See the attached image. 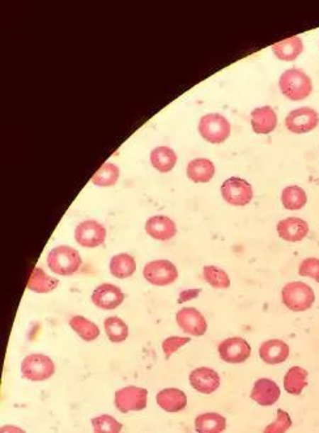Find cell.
I'll return each instance as SVG.
<instances>
[{"label": "cell", "mask_w": 319, "mask_h": 433, "mask_svg": "<svg viewBox=\"0 0 319 433\" xmlns=\"http://www.w3.org/2000/svg\"><path fill=\"white\" fill-rule=\"evenodd\" d=\"M303 50V40L298 35H293L291 38H286L284 41L272 45V51L276 55V58L284 60V62H292V60H297Z\"/></svg>", "instance_id": "cell-21"}, {"label": "cell", "mask_w": 319, "mask_h": 433, "mask_svg": "<svg viewBox=\"0 0 319 433\" xmlns=\"http://www.w3.org/2000/svg\"><path fill=\"white\" fill-rule=\"evenodd\" d=\"M292 427L291 415L283 408L277 410L276 419L264 428L263 433H286Z\"/></svg>", "instance_id": "cell-34"}, {"label": "cell", "mask_w": 319, "mask_h": 433, "mask_svg": "<svg viewBox=\"0 0 319 433\" xmlns=\"http://www.w3.org/2000/svg\"><path fill=\"white\" fill-rule=\"evenodd\" d=\"M69 326L85 342H93L100 337V329L96 323L83 315H75L69 320Z\"/></svg>", "instance_id": "cell-28"}, {"label": "cell", "mask_w": 319, "mask_h": 433, "mask_svg": "<svg viewBox=\"0 0 319 433\" xmlns=\"http://www.w3.org/2000/svg\"><path fill=\"white\" fill-rule=\"evenodd\" d=\"M0 433H26L23 428L16 425H3L0 428Z\"/></svg>", "instance_id": "cell-38"}, {"label": "cell", "mask_w": 319, "mask_h": 433, "mask_svg": "<svg viewBox=\"0 0 319 433\" xmlns=\"http://www.w3.org/2000/svg\"><path fill=\"white\" fill-rule=\"evenodd\" d=\"M259 356L269 366L281 364L289 357V346L280 339L266 340L259 347Z\"/></svg>", "instance_id": "cell-18"}, {"label": "cell", "mask_w": 319, "mask_h": 433, "mask_svg": "<svg viewBox=\"0 0 319 433\" xmlns=\"http://www.w3.org/2000/svg\"><path fill=\"white\" fill-rule=\"evenodd\" d=\"M203 276L204 281L213 288H229L230 287V278L227 272L216 266H204L203 267Z\"/></svg>", "instance_id": "cell-32"}, {"label": "cell", "mask_w": 319, "mask_h": 433, "mask_svg": "<svg viewBox=\"0 0 319 433\" xmlns=\"http://www.w3.org/2000/svg\"><path fill=\"white\" fill-rule=\"evenodd\" d=\"M143 275L145 281H150L153 286L165 287L178 279V270L170 261L159 259L145 264Z\"/></svg>", "instance_id": "cell-8"}, {"label": "cell", "mask_w": 319, "mask_h": 433, "mask_svg": "<svg viewBox=\"0 0 319 433\" xmlns=\"http://www.w3.org/2000/svg\"><path fill=\"white\" fill-rule=\"evenodd\" d=\"M103 327L108 338L113 343H122L128 337V326L119 317H108L103 322Z\"/></svg>", "instance_id": "cell-30"}, {"label": "cell", "mask_w": 319, "mask_h": 433, "mask_svg": "<svg viewBox=\"0 0 319 433\" xmlns=\"http://www.w3.org/2000/svg\"><path fill=\"white\" fill-rule=\"evenodd\" d=\"M151 164L160 173H168L176 167V152L169 147H157L151 152Z\"/></svg>", "instance_id": "cell-27"}, {"label": "cell", "mask_w": 319, "mask_h": 433, "mask_svg": "<svg viewBox=\"0 0 319 433\" xmlns=\"http://www.w3.org/2000/svg\"><path fill=\"white\" fill-rule=\"evenodd\" d=\"M136 271V261L133 255L119 253L110 259V274L118 279H126Z\"/></svg>", "instance_id": "cell-25"}, {"label": "cell", "mask_w": 319, "mask_h": 433, "mask_svg": "<svg viewBox=\"0 0 319 433\" xmlns=\"http://www.w3.org/2000/svg\"><path fill=\"white\" fill-rule=\"evenodd\" d=\"M279 88L286 99L292 101H301L310 96L313 92V83L308 74L303 69L291 68L286 69L279 79Z\"/></svg>", "instance_id": "cell-1"}, {"label": "cell", "mask_w": 319, "mask_h": 433, "mask_svg": "<svg viewBox=\"0 0 319 433\" xmlns=\"http://www.w3.org/2000/svg\"><path fill=\"white\" fill-rule=\"evenodd\" d=\"M59 286L58 279L51 278L41 267L35 266L29 276L26 287L35 293H50Z\"/></svg>", "instance_id": "cell-23"}, {"label": "cell", "mask_w": 319, "mask_h": 433, "mask_svg": "<svg viewBox=\"0 0 319 433\" xmlns=\"http://www.w3.org/2000/svg\"><path fill=\"white\" fill-rule=\"evenodd\" d=\"M309 373L303 366H292L284 376V389L292 395H300L308 386Z\"/></svg>", "instance_id": "cell-26"}, {"label": "cell", "mask_w": 319, "mask_h": 433, "mask_svg": "<svg viewBox=\"0 0 319 433\" xmlns=\"http://www.w3.org/2000/svg\"><path fill=\"white\" fill-rule=\"evenodd\" d=\"M21 373L29 381L41 383L52 377L55 373V366L50 357L43 354H33L23 360Z\"/></svg>", "instance_id": "cell-5"}, {"label": "cell", "mask_w": 319, "mask_h": 433, "mask_svg": "<svg viewBox=\"0 0 319 433\" xmlns=\"http://www.w3.org/2000/svg\"><path fill=\"white\" fill-rule=\"evenodd\" d=\"M221 196L230 206L244 207L252 202L254 191L252 185L246 179L230 177L223 182Z\"/></svg>", "instance_id": "cell-6"}, {"label": "cell", "mask_w": 319, "mask_h": 433, "mask_svg": "<svg viewBox=\"0 0 319 433\" xmlns=\"http://www.w3.org/2000/svg\"><path fill=\"white\" fill-rule=\"evenodd\" d=\"M218 355L225 363L241 364L252 355V347L244 338H228L218 344Z\"/></svg>", "instance_id": "cell-9"}, {"label": "cell", "mask_w": 319, "mask_h": 433, "mask_svg": "<svg viewBox=\"0 0 319 433\" xmlns=\"http://www.w3.org/2000/svg\"><path fill=\"white\" fill-rule=\"evenodd\" d=\"M156 402L164 411L174 414L185 410L187 406V397L185 391L176 388H169L159 391L156 395Z\"/></svg>", "instance_id": "cell-20"}, {"label": "cell", "mask_w": 319, "mask_h": 433, "mask_svg": "<svg viewBox=\"0 0 319 433\" xmlns=\"http://www.w3.org/2000/svg\"><path fill=\"white\" fill-rule=\"evenodd\" d=\"M252 128L255 134L267 135L277 126L276 111L271 106H262L252 111Z\"/></svg>", "instance_id": "cell-19"}, {"label": "cell", "mask_w": 319, "mask_h": 433, "mask_svg": "<svg viewBox=\"0 0 319 433\" xmlns=\"http://www.w3.org/2000/svg\"><path fill=\"white\" fill-rule=\"evenodd\" d=\"M227 428V419L218 412H206L195 419L198 433H223Z\"/></svg>", "instance_id": "cell-24"}, {"label": "cell", "mask_w": 319, "mask_h": 433, "mask_svg": "<svg viewBox=\"0 0 319 433\" xmlns=\"http://www.w3.org/2000/svg\"><path fill=\"white\" fill-rule=\"evenodd\" d=\"M123 301H125L123 292L114 284L103 283L93 291V304L100 309H103V310L117 309L118 306L121 305Z\"/></svg>", "instance_id": "cell-13"}, {"label": "cell", "mask_w": 319, "mask_h": 433, "mask_svg": "<svg viewBox=\"0 0 319 433\" xmlns=\"http://www.w3.org/2000/svg\"><path fill=\"white\" fill-rule=\"evenodd\" d=\"M189 380L194 389L202 394H212L220 388V376L216 371L207 366L194 369Z\"/></svg>", "instance_id": "cell-14"}, {"label": "cell", "mask_w": 319, "mask_h": 433, "mask_svg": "<svg viewBox=\"0 0 319 433\" xmlns=\"http://www.w3.org/2000/svg\"><path fill=\"white\" fill-rule=\"evenodd\" d=\"M298 274H300V276H303V278H311V279H314L317 283H319L318 258L310 257V258L303 259L301 264H300Z\"/></svg>", "instance_id": "cell-35"}, {"label": "cell", "mask_w": 319, "mask_h": 433, "mask_svg": "<svg viewBox=\"0 0 319 433\" xmlns=\"http://www.w3.org/2000/svg\"><path fill=\"white\" fill-rule=\"evenodd\" d=\"M281 203L286 210L298 211L308 203V196L303 187L288 186L281 193Z\"/></svg>", "instance_id": "cell-29"}, {"label": "cell", "mask_w": 319, "mask_h": 433, "mask_svg": "<svg viewBox=\"0 0 319 433\" xmlns=\"http://www.w3.org/2000/svg\"><path fill=\"white\" fill-rule=\"evenodd\" d=\"M75 240L82 247H100L106 240V230L99 221L85 220L76 227Z\"/></svg>", "instance_id": "cell-11"}, {"label": "cell", "mask_w": 319, "mask_h": 433, "mask_svg": "<svg viewBox=\"0 0 319 433\" xmlns=\"http://www.w3.org/2000/svg\"><path fill=\"white\" fill-rule=\"evenodd\" d=\"M319 125V114L314 109L303 106L291 111L286 118V126L293 134L310 133Z\"/></svg>", "instance_id": "cell-10"}, {"label": "cell", "mask_w": 319, "mask_h": 433, "mask_svg": "<svg viewBox=\"0 0 319 433\" xmlns=\"http://www.w3.org/2000/svg\"><path fill=\"white\" fill-rule=\"evenodd\" d=\"M119 179V168L111 162H105L92 177V184L96 186H114Z\"/></svg>", "instance_id": "cell-31"}, {"label": "cell", "mask_w": 319, "mask_h": 433, "mask_svg": "<svg viewBox=\"0 0 319 433\" xmlns=\"http://www.w3.org/2000/svg\"><path fill=\"white\" fill-rule=\"evenodd\" d=\"M250 398L261 406H272L280 398V388L269 378H259L252 386Z\"/></svg>", "instance_id": "cell-16"}, {"label": "cell", "mask_w": 319, "mask_h": 433, "mask_svg": "<svg viewBox=\"0 0 319 433\" xmlns=\"http://www.w3.org/2000/svg\"><path fill=\"white\" fill-rule=\"evenodd\" d=\"M199 134L212 145H221L230 136V123L224 116L211 113L199 120Z\"/></svg>", "instance_id": "cell-4"}, {"label": "cell", "mask_w": 319, "mask_h": 433, "mask_svg": "<svg viewBox=\"0 0 319 433\" xmlns=\"http://www.w3.org/2000/svg\"><path fill=\"white\" fill-rule=\"evenodd\" d=\"M148 402V390L139 386H126L116 391L114 405L118 411L127 414L131 411H143Z\"/></svg>", "instance_id": "cell-7"}, {"label": "cell", "mask_w": 319, "mask_h": 433, "mask_svg": "<svg viewBox=\"0 0 319 433\" xmlns=\"http://www.w3.org/2000/svg\"><path fill=\"white\" fill-rule=\"evenodd\" d=\"M283 304L292 312H305L310 309L315 301V293L303 281H292L284 286L281 291Z\"/></svg>", "instance_id": "cell-3"}, {"label": "cell", "mask_w": 319, "mask_h": 433, "mask_svg": "<svg viewBox=\"0 0 319 433\" xmlns=\"http://www.w3.org/2000/svg\"><path fill=\"white\" fill-rule=\"evenodd\" d=\"M199 293H201V289H189V291H185V292H182V293L179 295L178 303H179V304H184L185 301L198 298Z\"/></svg>", "instance_id": "cell-37"}, {"label": "cell", "mask_w": 319, "mask_h": 433, "mask_svg": "<svg viewBox=\"0 0 319 433\" xmlns=\"http://www.w3.org/2000/svg\"><path fill=\"white\" fill-rule=\"evenodd\" d=\"M145 232L155 240L168 241L177 235L176 223L164 215L152 216L151 219H148L145 223Z\"/></svg>", "instance_id": "cell-17"}, {"label": "cell", "mask_w": 319, "mask_h": 433, "mask_svg": "<svg viewBox=\"0 0 319 433\" xmlns=\"http://www.w3.org/2000/svg\"><path fill=\"white\" fill-rule=\"evenodd\" d=\"M186 173L195 184H207L215 176V165L208 159H195L189 162Z\"/></svg>", "instance_id": "cell-22"}, {"label": "cell", "mask_w": 319, "mask_h": 433, "mask_svg": "<svg viewBox=\"0 0 319 433\" xmlns=\"http://www.w3.org/2000/svg\"><path fill=\"white\" fill-rule=\"evenodd\" d=\"M47 264L51 271L60 276H71L79 271L82 266V257L74 247H54L47 255Z\"/></svg>", "instance_id": "cell-2"}, {"label": "cell", "mask_w": 319, "mask_h": 433, "mask_svg": "<svg viewBox=\"0 0 319 433\" xmlns=\"http://www.w3.org/2000/svg\"><path fill=\"white\" fill-rule=\"evenodd\" d=\"M279 237L288 242H300L309 235V224L300 218H288L277 223Z\"/></svg>", "instance_id": "cell-15"}, {"label": "cell", "mask_w": 319, "mask_h": 433, "mask_svg": "<svg viewBox=\"0 0 319 433\" xmlns=\"http://www.w3.org/2000/svg\"><path fill=\"white\" fill-rule=\"evenodd\" d=\"M176 320L181 330L193 337H202L208 329L204 315L195 308H182L177 313Z\"/></svg>", "instance_id": "cell-12"}, {"label": "cell", "mask_w": 319, "mask_h": 433, "mask_svg": "<svg viewBox=\"0 0 319 433\" xmlns=\"http://www.w3.org/2000/svg\"><path fill=\"white\" fill-rule=\"evenodd\" d=\"M91 423L94 433H121L123 428L122 423H119L116 417L108 414L93 417Z\"/></svg>", "instance_id": "cell-33"}, {"label": "cell", "mask_w": 319, "mask_h": 433, "mask_svg": "<svg viewBox=\"0 0 319 433\" xmlns=\"http://www.w3.org/2000/svg\"><path fill=\"white\" fill-rule=\"evenodd\" d=\"M190 338H184V337H169L167 339L162 342V351L165 359L169 360L170 356L181 349L182 346H185L187 343H190Z\"/></svg>", "instance_id": "cell-36"}]
</instances>
